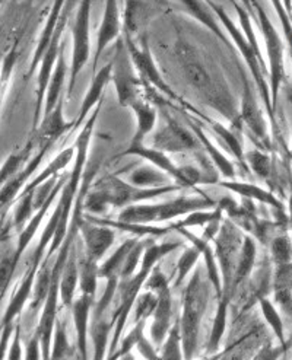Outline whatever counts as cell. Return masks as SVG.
<instances>
[{"label": "cell", "instance_id": "cell-12", "mask_svg": "<svg viewBox=\"0 0 292 360\" xmlns=\"http://www.w3.org/2000/svg\"><path fill=\"white\" fill-rule=\"evenodd\" d=\"M164 127L152 137V146L153 149H158L164 153L167 152H182V150H191L198 148V139L193 137V134L180 126L174 118H171L165 111Z\"/></svg>", "mask_w": 292, "mask_h": 360}, {"label": "cell", "instance_id": "cell-37", "mask_svg": "<svg viewBox=\"0 0 292 360\" xmlns=\"http://www.w3.org/2000/svg\"><path fill=\"white\" fill-rule=\"evenodd\" d=\"M75 146H70V148H66V149H63L61 153H58L53 161L46 167V169L40 174V175H37L31 183H28L27 186H25V188L23 190V193L21 194H25V193H30V191H32V190H35L37 187H40L42 184H44L47 179H50L51 176H56V175H58V171H62L63 168H66L68 167V164L72 161V158L75 156ZM19 194V195H21Z\"/></svg>", "mask_w": 292, "mask_h": 360}, {"label": "cell", "instance_id": "cell-58", "mask_svg": "<svg viewBox=\"0 0 292 360\" xmlns=\"http://www.w3.org/2000/svg\"><path fill=\"white\" fill-rule=\"evenodd\" d=\"M224 353H225V349L221 350V352H218V353H215V354H206V356L202 357L201 360H221V357L224 356Z\"/></svg>", "mask_w": 292, "mask_h": 360}, {"label": "cell", "instance_id": "cell-27", "mask_svg": "<svg viewBox=\"0 0 292 360\" xmlns=\"http://www.w3.org/2000/svg\"><path fill=\"white\" fill-rule=\"evenodd\" d=\"M113 328H114L113 321L106 315H101V316L92 315V321L89 324V337L92 342V360L107 359Z\"/></svg>", "mask_w": 292, "mask_h": 360}, {"label": "cell", "instance_id": "cell-51", "mask_svg": "<svg viewBox=\"0 0 292 360\" xmlns=\"http://www.w3.org/2000/svg\"><path fill=\"white\" fill-rule=\"evenodd\" d=\"M18 56H19V39H16L13 46H12V49H11V51L5 56L2 69H0V108H2L4 98H5V94H6V89H8L9 77L12 75V70H13V66L16 63V60H18Z\"/></svg>", "mask_w": 292, "mask_h": 360}, {"label": "cell", "instance_id": "cell-31", "mask_svg": "<svg viewBox=\"0 0 292 360\" xmlns=\"http://www.w3.org/2000/svg\"><path fill=\"white\" fill-rule=\"evenodd\" d=\"M77 286H80V267H77L76 251L73 247L69 254L66 266L63 269L61 285H58V297H61L65 308L68 309L72 308Z\"/></svg>", "mask_w": 292, "mask_h": 360}, {"label": "cell", "instance_id": "cell-23", "mask_svg": "<svg viewBox=\"0 0 292 360\" xmlns=\"http://www.w3.org/2000/svg\"><path fill=\"white\" fill-rule=\"evenodd\" d=\"M84 219H85V221L92 222V224H96V225L113 228L114 231H122V232L132 233L133 238H138V239L163 238V236H165V235H168L170 232L174 231L172 224H170L167 226L141 225V224H129V222H122V221H110V219H103V217H96V216H91V214H85Z\"/></svg>", "mask_w": 292, "mask_h": 360}, {"label": "cell", "instance_id": "cell-34", "mask_svg": "<svg viewBox=\"0 0 292 360\" xmlns=\"http://www.w3.org/2000/svg\"><path fill=\"white\" fill-rule=\"evenodd\" d=\"M65 76H66V62H65V49L62 46L61 54H58L57 63L54 68V72L50 77V82L46 92V103H44V115L50 114L57 103L61 101L62 98V88L65 84Z\"/></svg>", "mask_w": 292, "mask_h": 360}, {"label": "cell", "instance_id": "cell-61", "mask_svg": "<svg viewBox=\"0 0 292 360\" xmlns=\"http://www.w3.org/2000/svg\"><path fill=\"white\" fill-rule=\"evenodd\" d=\"M221 360H229V357H228V350L225 349V353H224V356L221 357Z\"/></svg>", "mask_w": 292, "mask_h": 360}, {"label": "cell", "instance_id": "cell-55", "mask_svg": "<svg viewBox=\"0 0 292 360\" xmlns=\"http://www.w3.org/2000/svg\"><path fill=\"white\" fill-rule=\"evenodd\" d=\"M24 360H43V353H42V343L40 338L37 337L34 333L32 337L28 340V343L24 350Z\"/></svg>", "mask_w": 292, "mask_h": 360}, {"label": "cell", "instance_id": "cell-50", "mask_svg": "<svg viewBox=\"0 0 292 360\" xmlns=\"http://www.w3.org/2000/svg\"><path fill=\"white\" fill-rule=\"evenodd\" d=\"M244 159L248 162V167L253 172H255L259 178L266 179L267 181L272 175V162H270V158L266 153H263L259 149L250 150L244 153Z\"/></svg>", "mask_w": 292, "mask_h": 360}, {"label": "cell", "instance_id": "cell-46", "mask_svg": "<svg viewBox=\"0 0 292 360\" xmlns=\"http://www.w3.org/2000/svg\"><path fill=\"white\" fill-rule=\"evenodd\" d=\"M158 304V296L157 293H153L151 290L141 292L136 297L132 314H133V324L138 323H146L149 318H152L155 308H157Z\"/></svg>", "mask_w": 292, "mask_h": 360}, {"label": "cell", "instance_id": "cell-32", "mask_svg": "<svg viewBox=\"0 0 292 360\" xmlns=\"http://www.w3.org/2000/svg\"><path fill=\"white\" fill-rule=\"evenodd\" d=\"M189 126H190L191 131L196 134V139L199 140V143L205 148L212 164L220 169L221 175L225 176L228 181H234V178H236V169H234V165H232V162H229V159L210 142V139L205 134V131L196 123L190 120Z\"/></svg>", "mask_w": 292, "mask_h": 360}, {"label": "cell", "instance_id": "cell-56", "mask_svg": "<svg viewBox=\"0 0 292 360\" xmlns=\"http://www.w3.org/2000/svg\"><path fill=\"white\" fill-rule=\"evenodd\" d=\"M16 326L18 324L9 326V327H6V328H4L2 331H0V360H6L8 359L11 342H12V337H13Z\"/></svg>", "mask_w": 292, "mask_h": 360}, {"label": "cell", "instance_id": "cell-10", "mask_svg": "<svg viewBox=\"0 0 292 360\" xmlns=\"http://www.w3.org/2000/svg\"><path fill=\"white\" fill-rule=\"evenodd\" d=\"M125 43H126V47H127V51H129V56L132 58L133 62V66L136 68V70H138L142 76L144 81H148L153 88H157L158 91H161L163 94H165L167 96H170L172 101H177L179 104H183L184 107L190 108L182 98H179L177 95H175L172 92V89L167 85V82L163 79L161 73L158 72L157 66H155V62H153V57H152V53L149 50V46H148V41H142V46L141 47H136V44L133 43L132 39V35H127L125 34ZM193 110V112H196L198 115H202L199 111H196L194 108H190Z\"/></svg>", "mask_w": 292, "mask_h": 360}, {"label": "cell", "instance_id": "cell-6", "mask_svg": "<svg viewBox=\"0 0 292 360\" xmlns=\"http://www.w3.org/2000/svg\"><path fill=\"white\" fill-rule=\"evenodd\" d=\"M251 6L256 8L258 18H259V25L262 28V34L265 38V44L267 50V58H269V77H270V98H272V110L277 107L278 101V94L279 88L285 79V47L282 39L275 30V27L272 25L270 19L267 18L266 12L263 11L262 5L258 2H251Z\"/></svg>", "mask_w": 292, "mask_h": 360}, {"label": "cell", "instance_id": "cell-54", "mask_svg": "<svg viewBox=\"0 0 292 360\" xmlns=\"http://www.w3.org/2000/svg\"><path fill=\"white\" fill-rule=\"evenodd\" d=\"M134 349L139 352L145 360H160V349L155 347L151 340H148L145 335L139 340Z\"/></svg>", "mask_w": 292, "mask_h": 360}, {"label": "cell", "instance_id": "cell-7", "mask_svg": "<svg viewBox=\"0 0 292 360\" xmlns=\"http://www.w3.org/2000/svg\"><path fill=\"white\" fill-rule=\"evenodd\" d=\"M111 81L115 85L117 98L122 107H132L138 101L139 79L134 75V66L123 38L117 39L114 57L111 60Z\"/></svg>", "mask_w": 292, "mask_h": 360}, {"label": "cell", "instance_id": "cell-42", "mask_svg": "<svg viewBox=\"0 0 292 360\" xmlns=\"http://www.w3.org/2000/svg\"><path fill=\"white\" fill-rule=\"evenodd\" d=\"M72 354V346L69 343L66 321L57 316L54 333H53V342H51V352L50 360H66Z\"/></svg>", "mask_w": 292, "mask_h": 360}, {"label": "cell", "instance_id": "cell-28", "mask_svg": "<svg viewBox=\"0 0 292 360\" xmlns=\"http://www.w3.org/2000/svg\"><path fill=\"white\" fill-rule=\"evenodd\" d=\"M111 79V63L106 65L104 68H101L99 72L94 75L92 84L89 91L87 92L82 105H81V111H80V117L75 122V127H80L85 120L88 112L95 107L99 105V101H103V95H104V88L108 84V81Z\"/></svg>", "mask_w": 292, "mask_h": 360}, {"label": "cell", "instance_id": "cell-49", "mask_svg": "<svg viewBox=\"0 0 292 360\" xmlns=\"http://www.w3.org/2000/svg\"><path fill=\"white\" fill-rule=\"evenodd\" d=\"M270 259L275 267L292 263V241L288 235H279L272 239Z\"/></svg>", "mask_w": 292, "mask_h": 360}, {"label": "cell", "instance_id": "cell-15", "mask_svg": "<svg viewBox=\"0 0 292 360\" xmlns=\"http://www.w3.org/2000/svg\"><path fill=\"white\" fill-rule=\"evenodd\" d=\"M51 146L53 145H42V150L31 159L30 164L21 172H18L12 179H9L2 188H0V216H2V219L6 210L15 203V200L19 197V194L23 193V190L27 186L28 178L37 171L38 167H40L47 150Z\"/></svg>", "mask_w": 292, "mask_h": 360}, {"label": "cell", "instance_id": "cell-2", "mask_svg": "<svg viewBox=\"0 0 292 360\" xmlns=\"http://www.w3.org/2000/svg\"><path fill=\"white\" fill-rule=\"evenodd\" d=\"M183 188L184 187L179 184L157 188H141L123 181L119 176L108 174L99 179V181L94 184L92 190L88 191L87 197L84 198L82 207L88 210L91 216L99 217L100 214L106 213L110 207L126 209L133 205L145 203L146 200H153Z\"/></svg>", "mask_w": 292, "mask_h": 360}, {"label": "cell", "instance_id": "cell-63", "mask_svg": "<svg viewBox=\"0 0 292 360\" xmlns=\"http://www.w3.org/2000/svg\"><path fill=\"white\" fill-rule=\"evenodd\" d=\"M288 340H289V342H291V345H292V334H291V337H289Z\"/></svg>", "mask_w": 292, "mask_h": 360}, {"label": "cell", "instance_id": "cell-35", "mask_svg": "<svg viewBox=\"0 0 292 360\" xmlns=\"http://www.w3.org/2000/svg\"><path fill=\"white\" fill-rule=\"evenodd\" d=\"M138 243V238H129L126 241L117 248L106 262L100 266L99 269V276L100 278H120V273L123 269V264L126 262V258L132 248Z\"/></svg>", "mask_w": 292, "mask_h": 360}, {"label": "cell", "instance_id": "cell-9", "mask_svg": "<svg viewBox=\"0 0 292 360\" xmlns=\"http://www.w3.org/2000/svg\"><path fill=\"white\" fill-rule=\"evenodd\" d=\"M73 4H65V8L62 11L61 19H58L57 28L54 31V37L51 39V43L42 60L40 66V72H38V81H37V104H35V117H34V129H37L38 123H40L42 118V107L44 105V96L47 92V86L50 82V77L53 75V68H56L58 54H61V38L62 34L65 31V27L69 21V15H70V9H72Z\"/></svg>", "mask_w": 292, "mask_h": 360}, {"label": "cell", "instance_id": "cell-11", "mask_svg": "<svg viewBox=\"0 0 292 360\" xmlns=\"http://www.w3.org/2000/svg\"><path fill=\"white\" fill-rule=\"evenodd\" d=\"M89 12L91 4L82 2L77 11L75 27H73V51H72V65H70V77H69V95L73 92L76 85V77L80 76L81 70L87 65L91 51L89 41Z\"/></svg>", "mask_w": 292, "mask_h": 360}, {"label": "cell", "instance_id": "cell-24", "mask_svg": "<svg viewBox=\"0 0 292 360\" xmlns=\"http://www.w3.org/2000/svg\"><path fill=\"white\" fill-rule=\"evenodd\" d=\"M220 186L234 194L241 195L246 200H250V202H259L266 206L274 207L275 210H278L279 214H284L285 206L281 200L274 193L266 191L259 186L248 184V183H239V181H228V179L220 181Z\"/></svg>", "mask_w": 292, "mask_h": 360}, {"label": "cell", "instance_id": "cell-4", "mask_svg": "<svg viewBox=\"0 0 292 360\" xmlns=\"http://www.w3.org/2000/svg\"><path fill=\"white\" fill-rule=\"evenodd\" d=\"M217 202L210 198L208 194L201 197H179L170 200L165 203L158 205H146L139 203L133 205L122 210L117 221L129 222V224H141L152 225L155 222H171L174 219L187 216L191 212L215 209Z\"/></svg>", "mask_w": 292, "mask_h": 360}, {"label": "cell", "instance_id": "cell-21", "mask_svg": "<svg viewBox=\"0 0 292 360\" xmlns=\"http://www.w3.org/2000/svg\"><path fill=\"white\" fill-rule=\"evenodd\" d=\"M119 32H120V19H119V9H117V4L107 2L103 22L99 30V38H96L95 53H94V63H92L94 75L99 72V62H100L101 54L108 47V44L119 37Z\"/></svg>", "mask_w": 292, "mask_h": 360}, {"label": "cell", "instance_id": "cell-33", "mask_svg": "<svg viewBox=\"0 0 292 360\" xmlns=\"http://www.w3.org/2000/svg\"><path fill=\"white\" fill-rule=\"evenodd\" d=\"M130 108L136 114V120H138V130H136L129 146H142L144 140L153 130L155 123H157V111L151 104L144 103L141 99H138Z\"/></svg>", "mask_w": 292, "mask_h": 360}, {"label": "cell", "instance_id": "cell-44", "mask_svg": "<svg viewBox=\"0 0 292 360\" xmlns=\"http://www.w3.org/2000/svg\"><path fill=\"white\" fill-rule=\"evenodd\" d=\"M222 213H224V210H222V209L218 206V203H217V207L213 209V210H198V212H191V213H189L187 216H184L183 221L174 222L172 226H174V229H177V228L190 229V228H194V226L205 228V226H208L209 224L215 222V221H220V219H222Z\"/></svg>", "mask_w": 292, "mask_h": 360}, {"label": "cell", "instance_id": "cell-14", "mask_svg": "<svg viewBox=\"0 0 292 360\" xmlns=\"http://www.w3.org/2000/svg\"><path fill=\"white\" fill-rule=\"evenodd\" d=\"M80 233L82 235L85 245V257L99 263L107 254L115 239V231L108 226L96 225L82 219L80 225Z\"/></svg>", "mask_w": 292, "mask_h": 360}, {"label": "cell", "instance_id": "cell-53", "mask_svg": "<svg viewBox=\"0 0 292 360\" xmlns=\"http://www.w3.org/2000/svg\"><path fill=\"white\" fill-rule=\"evenodd\" d=\"M6 360H24V350H23V337H21V326H16L12 342H11V347H9V353H8V359Z\"/></svg>", "mask_w": 292, "mask_h": 360}, {"label": "cell", "instance_id": "cell-1", "mask_svg": "<svg viewBox=\"0 0 292 360\" xmlns=\"http://www.w3.org/2000/svg\"><path fill=\"white\" fill-rule=\"evenodd\" d=\"M182 245H183V243L180 241V239H172V241H167L163 244H155L152 241L144 254L142 263H141L138 273L132 276L130 278L120 280L119 288H117V293H115L117 308L111 316L114 328H113V334H111V340H110V347H108L110 353L108 354H113L115 352L117 346H119L120 340L123 337V331L129 321V316L132 314L136 297H138L142 288L145 286L146 280H148L151 271L153 270V267L157 266V263H160L165 255L180 248Z\"/></svg>", "mask_w": 292, "mask_h": 360}, {"label": "cell", "instance_id": "cell-3", "mask_svg": "<svg viewBox=\"0 0 292 360\" xmlns=\"http://www.w3.org/2000/svg\"><path fill=\"white\" fill-rule=\"evenodd\" d=\"M210 283L203 269L196 266L183 292V309L179 318L184 360H194L199 349L203 316L210 299Z\"/></svg>", "mask_w": 292, "mask_h": 360}, {"label": "cell", "instance_id": "cell-36", "mask_svg": "<svg viewBox=\"0 0 292 360\" xmlns=\"http://www.w3.org/2000/svg\"><path fill=\"white\" fill-rule=\"evenodd\" d=\"M170 176L153 165H142L129 175V183L141 188H157L170 184Z\"/></svg>", "mask_w": 292, "mask_h": 360}, {"label": "cell", "instance_id": "cell-57", "mask_svg": "<svg viewBox=\"0 0 292 360\" xmlns=\"http://www.w3.org/2000/svg\"><path fill=\"white\" fill-rule=\"evenodd\" d=\"M274 6H277V9H278V15L281 18V22H282V27H284V31H285V35H286L289 53H291V57H292V25H291L289 19L286 18V15H285V12L282 9V4L277 2V4H274Z\"/></svg>", "mask_w": 292, "mask_h": 360}, {"label": "cell", "instance_id": "cell-17", "mask_svg": "<svg viewBox=\"0 0 292 360\" xmlns=\"http://www.w3.org/2000/svg\"><path fill=\"white\" fill-rule=\"evenodd\" d=\"M94 304L95 299L87 295H81L80 297H75L73 305L70 308L76 333V349L77 353H80L81 360H88V335Z\"/></svg>", "mask_w": 292, "mask_h": 360}, {"label": "cell", "instance_id": "cell-13", "mask_svg": "<svg viewBox=\"0 0 292 360\" xmlns=\"http://www.w3.org/2000/svg\"><path fill=\"white\" fill-rule=\"evenodd\" d=\"M243 76V98H241V111H240V120L241 123L244 122L246 126L250 129L255 143H258L260 148H269V137H267V127L265 123V118L260 112L259 104L256 101L255 95H253L247 76L241 70Z\"/></svg>", "mask_w": 292, "mask_h": 360}, {"label": "cell", "instance_id": "cell-39", "mask_svg": "<svg viewBox=\"0 0 292 360\" xmlns=\"http://www.w3.org/2000/svg\"><path fill=\"white\" fill-rule=\"evenodd\" d=\"M77 267H80V289L81 295H87L92 299H95L96 286H99V263L92 262V259L87 258L85 255L77 262Z\"/></svg>", "mask_w": 292, "mask_h": 360}, {"label": "cell", "instance_id": "cell-52", "mask_svg": "<svg viewBox=\"0 0 292 360\" xmlns=\"http://www.w3.org/2000/svg\"><path fill=\"white\" fill-rule=\"evenodd\" d=\"M289 349H292V346H274L272 343H265L250 360H278Z\"/></svg>", "mask_w": 292, "mask_h": 360}, {"label": "cell", "instance_id": "cell-26", "mask_svg": "<svg viewBox=\"0 0 292 360\" xmlns=\"http://www.w3.org/2000/svg\"><path fill=\"white\" fill-rule=\"evenodd\" d=\"M256 257H258L256 241L250 235L244 233L243 245H241L237 266H236V273H234V278H232V297L236 296L237 290L251 277L253 269L256 266Z\"/></svg>", "mask_w": 292, "mask_h": 360}, {"label": "cell", "instance_id": "cell-5", "mask_svg": "<svg viewBox=\"0 0 292 360\" xmlns=\"http://www.w3.org/2000/svg\"><path fill=\"white\" fill-rule=\"evenodd\" d=\"M244 232L234 224L231 219H224L222 225L217 238L213 239L215 244V257L218 262L220 273H221V282H222V295L229 296L232 301V278L236 273V266L239 254L243 245ZM220 296V297H221Z\"/></svg>", "mask_w": 292, "mask_h": 360}, {"label": "cell", "instance_id": "cell-25", "mask_svg": "<svg viewBox=\"0 0 292 360\" xmlns=\"http://www.w3.org/2000/svg\"><path fill=\"white\" fill-rule=\"evenodd\" d=\"M63 98L57 103L56 108L44 115L43 123L37 133V142L40 145H53L56 140L61 139L75 123H66L63 118Z\"/></svg>", "mask_w": 292, "mask_h": 360}, {"label": "cell", "instance_id": "cell-47", "mask_svg": "<svg viewBox=\"0 0 292 360\" xmlns=\"http://www.w3.org/2000/svg\"><path fill=\"white\" fill-rule=\"evenodd\" d=\"M206 123H208V126H209L213 131H215V133L224 140V143L229 148V150H231V153L234 155V158H236L237 161L246 168L244 152H243V146H241V142H240L239 136L234 134V131H231L229 129H227V127L222 126L221 123L215 122V120L208 118Z\"/></svg>", "mask_w": 292, "mask_h": 360}, {"label": "cell", "instance_id": "cell-62", "mask_svg": "<svg viewBox=\"0 0 292 360\" xmlns=\"http://www.w3.org/2000/svg\"><path fill=\"white\" fill-rule=\"evenodd\" d=\"M2 239H5V236L2 233V226H0V241H2Z\"/></svg>", "mask_w": 292, "mask_h": 360}, {"label": "cell", "instance_id": "cell-48", "mask_svg": "<svg viewBox=\"0 0 292 360\" xmlns=\"http://www.w3.org/2000/svg\"><path fill=\"white\" fill-rule=\"evenodd\" d=\"M199 258H201V252H199L198 248H194L193 245L184 248L183 254L180 255L179 262H177V270H175L177 273H175L174 288H179L186 282V278L189 277V274L194 269H196Z\"/></svg>", "mask_w": 292, "mask_h": 360}, {"label": "cell", "instance_id": "cell-8", "mask_svg": "<svg viewBox=\"0 0 292 360\" xmlns=\"http://www.w3.org/2000/svg\"><path fill=\"white\" fill-rule=\"evenodd\" d=\"M208 5L210 6V9L213 11V13H217V16L221 19V22L224 24V27L227 28L228 34L231 35L232 41L236 43L237 49L241 51L247 66L251 70L253 77H255L258 89L260 91L262 96H263V101L265 105L267 107V111L270 114V117L274 115V110H272V104H270V92L267 88V84L265 81V76H263V69H262V60L258 57V54L255 53V50L251 49V46L248 44V41L246 39L243 31H240L237 28V25L232 22V19L224 12V9L218 5V4H213V2H208Z\"/></svg>", "mask_w": 292, "mask_h": 360}, {"label": "cell", "instance_id": "cell-38", "mask_svg": "<svg viewBox=\"0 0 292 360\" xmlns=\"http://www.w3.org/2000/svg\"><path fill=\"white\" fill-rule=\"evenodd\" d=\"M262 315L265 318L266 324L269 326V328L272 330V333L275 334V337L278 338V342L281 346H292L289 340L285 338V326L282 321V316L279 314V311L277 309V307L274 305V302L269 301L267 296H262L258 301Z\"/></svg>", "mask_w": 292, "mask_h": 360}, {"label": "cell", "instance_id": "cell-59", "mask_svg": "<svg viewBox=\"0 0 292 360\" xmlns=\"http://www.w3.org/2000/svg\"><path fill=\"white\" fill-rule=\"evenodd\" d=\"M288 210H289V217H288V222H289V225H291V229H292V191H291V197H289Z\"/></svg>", "mask_w": 292, "mask_h": 360}, {"label": "cell", "instance_id": "cell-40", "mask_svg": "<svg viewBox=\"0 0 292 360\" xmlns=\"http://www.w3.org/2000/svg\"><path fill=\"white\" fill-rule=\"evenodd\" d=\"M183 5L187 8V12L196 18L201 24H203L205 27H208L213 34L218 35V38L221 39L222 43H225L227 46H229V41L227 35L224 34V31L220 28V25L217 24L215 18H213V12L212 9H208V4H202V2H189V0H184ZM210 8V6H209Z\"/></svg>", "mask_w": 292, "mask_h": 360}, {"label": "cell", "instance_id": "cell-20", "mask_svg": "<svg viewBox=\"0 0 292 360\" xmlns=\"http://www.w3.org/2000/svg\"><path fill=\"white\" fill-rule=\"evenodd\" d=\"M174 231L179 232L184 239H187L190 245H193L194 248L199 250L201 257H203L206 277L209 280L212 289L217 292V299H218L222 295V282H221V273H220L218 262H217V257H215V251H213V248L210 247V243L205 241V239H202L201 236H196L189 229L177 228Z\"/></svg>", "mask_w": 292, "mask_h": 360}, {"label": "cell", "instance_id": "cell-29", "mask_svg": "<svg viewBox=\"0 0 292 360\" xmlns=\"http://www.w3.org/2000/svg\"><path fill=\"white\" fill-rule=\"evenodd\" d=\"M65 8V2H56L53 5V9L47 18V22H46V27L42 32V38L40 41H38L37 47H35V51H34V57H32V62H31V66H30V72L27 73V77H31L35 70L38 69V66H40L42 60L51 43V39L54 37V31L57 28V24H58V19H61V15H62V11Z\"/></svg>", "mask_w": 292, "mask_h": 360}, {"label": "cell", "instance_id": "cell-45", "mask_svg": "<svg viewBox=\"0 0 292 360\" xmlns=\"http://www.w3.org/2000/svg\"><path fill=\"white\" fill-rule=\"evenodd\" d=\"M19 202L15 205L13 217H12V228L21 233L23 229L30 222V219L34 216V190L18 197Z\"/></svg>", "mask_w": 292, "mask_h": 360}, {"label": "cell", "instance_id": "cell-16", "mask_svg": "<svg viewBox=\"0 0 292 360\" xmlns=\"http://www.w3.org/2000/svg\"><path fill=\"white\" fill-rule=\"evenodd\" d=\"M38 270L32 269V267H27L21 282L15 288L9 305L0 319V331L4 328L16 324V318H19V315L23 314L27 302L31 301L32 297V289H34V283H35V277H37Z\"/></svg>", "mask_w": 292, "mask_h": 360}, {"label": "cell", "instance_id": "cell-19", "mask_svg": "<svg viewBox=\"0 0 292 360\" xmlns=\"http://www.w3.org/2000/svg\"><path fill=\"white\" fill-rule=\"evenodd\" d=\"M127 155H136L142 159H146V161L151 162L155 168H158L160 171L167 174L170 178H172L179 186H182L184 188H193L190 186V183L187 181V178L184 176L182 167H175L174 162L167 156V153H164L158 149H153V148H146L145 145H142V146H133V148L129 146L122 153V156H127Z\"/></svg>", "mask_w": 292, "mask_h": 360}, {"label": "cell", "instance_id": "cell-22", "mask_svg": "<svg viewBox=\"0 0 292 360\" xmlns=\"http://www.w3.org/2000/svg\"><path fill=\"white\" fill-rule=\"evenodd\" d=\"M65 184H66V179H65L63 176L58 178V181H57V184H56V187H54V191H53V194L50 195V198L47 200V202H46L40 209H38V210L34 213V216L30 219V222L27 224V226L23 229L21 233L18 235V244H16V247H15V255H16V258L19 259V262H21V257L25 254L28 245L31 244L34 236H35L37 232H38V228H40L42 222L44 221L46 214L49 213L50 207L53 206V202L57 198L58 193L62 191V187H63Z\"/></svg>", "mask_w": 292, "mask_h": 360}, {"label": "cell", "instance_id": "cell-43", "mask_svg": "<svg viewBox=\"0 0 292 360\" xmlns=\"http://www.w3.org/2000/svg\"><path fill=\"white\" fill-rule=\"evenodd\" d=\"M160 360H184L179 318L175 319L167 338L160 347Z\"/></svg>", "mask_w": 292, "mask_h": 360}, {"label": "cell", "instance_id": "cell-30", "mask_svg": "<svg viewBox=\"0 0 292 360\" xmlns=\"http://www.w3.org/2000/svg\"><path fill=\"white\" fill-rule=\"evenodd\" d=\"M231 305V297L229 296H221L218 297V305L215 311V318H213V323L209 333V340L206 345V354H215L221 352V343L222 338L227 333L228 326V309Z\"/></svg>", "mask_w": 292, "mask_h": 360}, {"label": "cell", "instance_id": "cell-18", "mask_svg": "<svg viewBox=\"0 0 292 360\" xmlns=\"http://www.w3.org/2000/svg\"><path fill=\"white\" fill-rule=\"evenodd\" d=\"M158 304L155 308V312L152 315V324L149 330L151 342L155 347H161L164 340L167 338L172 324V296H171V288L167 286L157 292Z\"/></svg>", "mask_w": 292, "mask_h": 360}, {"label": "cell", "instance_id": "cell-41", "mask_svg": "<svg viewBox=\"0 0 292 360\" xmlns=\"http://www.w3.org/2000/svg\"><path fill=\"white\" fill-rule=\"evenodd\" d=\"M19 259L15 255V248L6 251L0 258V309H2L6 293L12 285L13 276L18 270Z\"/></svg>", "mask_w": 292, "mask_h": 360}, {"label": "cell", "instance_id": "cell-60", "mask_svg": "<svg viewBox=\"0 0 292 360\" xmlns=\"http://www.w3.org/2000/svg\"><path fill=\"white\" fill-rule=\"evenodd\" d=\"M120 360H134V356H133V353H129V354L123 356Z\"/></svg>", "mask_w": 292, "mask_h": 360}]
</instances>
